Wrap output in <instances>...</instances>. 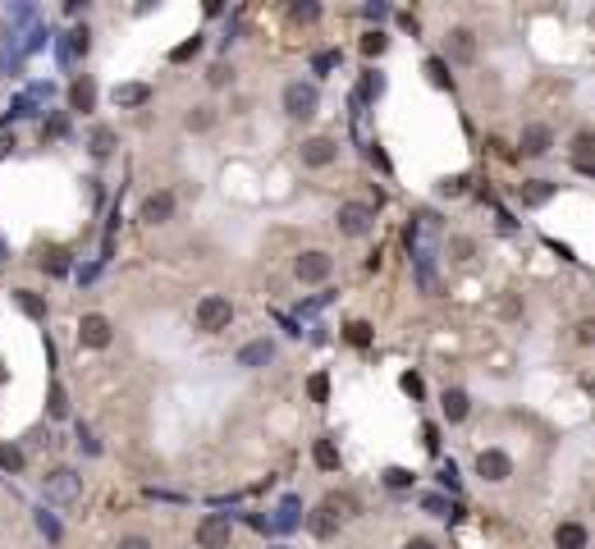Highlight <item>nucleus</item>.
<instances>
[{
    "label": "nucleus",
    "mask_w": 595,
    "mask_h": 549,
    "mask_svg": "<svg viewBox=\"0 0 595 549\" xmlns=\"http://www.w3.org/2000/svg\"><path fill=\"white\" fill-rule=\"evenodd\" d=\"M408 252H412V270L417 284L426 293H440V252H445V224L435 211H417L408 224Z\"/></svg>",
    "instance_id": "obj_1"
},
{
    "label": "nucleus",
    "mask_w": 595,
    "mask_h": 549,
    "mask_svg": "<svg viewBox=\"0 0 595 549\" xmlns=\"http://www.w3.org/2000/svg\"><path fill=\"white\" fill-rule=\"evenodd\" d=\"M280 106H285V114L293 124H307V120H316V110H321V88L293 78V83H285V92H280Z\"/></svg>",
    "instance_id": "obj_2"
},
{
    "label": "nucleus",
    "mask_w": 595,
    "mask_h": 549,
    "mask_svg": "<svg viewBox=\"0 0 595 549\" xmlns=\"http://www.w3.org/2000/svg\"><path fill=\"white\" fill-rule=\"evenodd\" d=\"M192 321H197V330H202V334H220V330L234 325V302L225 293H207L202 302L192 307Z\"/></svg>",
    "instance_id": "obj_3"
},
{
    "label": "nucleus",
    "mask_w": 595,
    "mask_h": 549,
    "mask_svg": "<svg viewBox=\"0 0 595 549\" xmlns=\"http://www.w3.org/2000/svg\"><path fill=\"white\" fill-rule=\"evenodd\" d=\"M335 229L344 239H367V233H376V207L371 202H339Z\"/></svg>",
    "instance_id": "obj_4"
},
{
    "label": "nucleus",
    "mask_w": 595,
    "mask_h": 549,
    "mask_svg": "<svg viewBox=\"0 0 595 549\" xmlns=\"http://www.w3.org/2000/svg\"><path fill=\"white\" fill-rule=\"evenodd\" d=\"M330 274H335V257H330L326 248L298 252V261H293V280H298V284H326Z\"/></svg>",
    "instance_id": "obj_5"
},
{
    "label": "nucleus",
    "mask_w": 595,
    "mask_h": 549,
    "mask_svg": "<svg viewBox=\"0 0 595 549\" xmlns=\"http://www.w3.org/2000/svg\"><path fill=\"white\" fill-rule=\"evenodd\" d=\"M298 161H302L307 170H330V165L339 161V138H330V133L302 138V147H298Z\"/></svg>",
    "instance_id": "obj_6"
},
{
    "label": "nucleus",
    "mask_w": 595,
    "mask_h": 549,
    "mask_svg": "<svg viewBox=\"0 0 595 549\" xmlns=\"http://www.w3.org/2000/svg\"><path fill=\"white\" fill-rule=\"evenodd\" d=\"M110 339H115V325H110L106 311H83V317H78V348L101 352V348H110Z\"/></svg>",
    "instance_id": "obj_7"
},
{
    "label": "nucleus",
    "mask_w": 595,
    "mask_h": 549,
    "mask_svg": "<svg viewBox=\"0 0 595 549\" xmlns=\"http://www.w3.org/2000/svg\"><path fill=\"white\" fill-rule=\"evenodd\" d=\"M42 494L51 503H73L78 494H83V477H78L73 467H55V472L42 477Z\"/></svg>",
    "instance_id": "obj_8"
},
{
    "label": "nucleus",
    "mask_w": 595,
    "mask_h": 549,
    "mask_svg": "<svg viewBox=\"0 0 595 549\" xmlns=\"http://www.w3.org/2000/svg\"><path fill=\"white\" fill-rule=\"evenodd\" d=\"M197 549H229L234 540V518L229 513H207L202 522H197Z\"/></svg>",
    "instance_id": "obj_9"
},
{
    "label": "nucleus",
    "mask_w": 595,
    "mask_h": 549,
    "mask_svg": "<svg viewBox=\"0 0 595 549\" xmlns=\"http://www.w3.org/2000/svg\"><path fill=\"white\" fill-rule=\"evenodd\" d=\"M476 477H481L486 486L513 481V458L504 449H481V453H476Z\"/></svg>",
    "instance_id": "obj_10"
},
{
    "label": "nucleus",
    "mask_w": 595,
    "mask_h": 549,
    "mask_svg": "<svg viewBox=\"0 0 595 549\" xmlns=\"http://www.w3.org/2000/svg\"><path fill=\"white\" fill-rule=\"evenodd\" d=\"M554 151V129L549 124H523V138H518V156L523 161H540V156Z\"/></svg>",
    "instance_id": "obj_11"
},
{
    "label": "nucleus",
    "mask_w": 595,
    "mask_h": 549,
    "mask_svg": "<svg viewBox=\"0 0 595 549\" xmlns=\"http://www.w3.org/2000/svg\"><path fill=\"white\" fill-rule=\"evenodd\" d=\"M174 211H179V202H174V192L170 188H156V192H147L142 198V224H170L174 220Z\"/></svg>",
    "instance_id": "obj_12"
},
{
    "label": "nucleus",
    "mask_w": 595,
    "mask_h": 549,
    "mask_svg": "<svg viewBox=\"0 0 595 549\" xmlns=\"http://www.w3.org/2000/svg\"><path fill=\"white\" fill-rule=\"evenodd\" d=\"M476 60V32L472 28H449L445 32V64H472Z\"/></svg>",
    "instance_id": "obj_13"
},
{
    "label": "nucleus",
    "mask_w": 595,
    "mask_h": 549,
    "mask_svg": "<svg viewBox=\"0 0 595 549\" xmlns=\"http://www.w3.org/2000/svg\"><path fill=\"white\" fill-rule=\"evenodd\" d=\"M554 192H559V183H554V179H523L518 183V202L527 211H540L545 202H554Z\"/></svg>",
    "instance_id": "obj_14"
},
{
    "label": "nucleus",
    "mask_w": 595,
    "mask_h": 549,
    "mask_svg": "<svg viewBox=\"0 0 595 549\" xmlns=\"http://www.w3.org/2000/svg\"><path fill=\"white\" fill-rule=\"evenodd\" d=\"M92 55V28H69L64 42H60V64H73V60H88Z\"/></svg>",
    "instance_id": "obj_15"
},
{
    "label": "nucleus",
    "mask_w": 595,
    "mask_h": 549,
    "mask_svg": "<svg viewBox=\"0 0 595 549\" xmlns=\"http://www.w3.org/2000/svg\"><path fill=\"white\" fill-rule=\"evenodd\" d=\"M69 110H78V114H92L97 110V83H92V73H78L73 83H69Z\"/></svg>",
    "instance_id": "obj_16"
},
{
    "label": "nucleus",
    "mask_w": 595,
    "mask_h": 549,
    "mask_svg": "<svg viewBox=\"0 0 595 549\" xmlns=\"http://www.w3.org/2000/svg\"><path fill=\"white\" fill-rule=\"evenodd\" d=\"M151 97H156L151 83H119V88L110 92V101H115L119 110H138V106H147Z\"/></svg>",
    "instance_id": "obj_17"
},
{
    "label": "nucleus",
    "mask_w": 595,
    "mask_h": 549,
    "mask_svg": "<svg viewBox=\"0 0 595 549\" xmlns=\"http://www.w3.org/2000/svg\"><path fill=\"white\" fill-rule=\"evenodd\" d=\"M275 358V343L270 339H252V343H243V348H238V367H243V371H257V367H266Z\"/></svg>",
    "instance_id": "obj_18"
},
{
    "label": "nucleus",
    "mask_w": 595,
    "mask_h": 549,
    "mask_svg": "<svg viewBox=\"0 0 595 549\" xmlns=\"http://www.w3.org/2000/svg\"><path fill=\"white\" fill-rule=\"evenodd\" d=\"M440 412H445V421H449V426L467 421V417H472V399H467V389H445V394H440Z\"/></svg>",
    "instance_id": "obj_19"
},
{
    "label": "nucleus",
    "mask_w": 595,
    "mask_h": 549,
    "mask_svg": "<svg viewBox=\"0 0 595 549\" xmlns=\"http://www.w3.org/2000/svg\"><path fill=\"white\" fill-rule=\"evenodd\" d=\"M339 527H344V522L330 513L326 503H321V508H311V513H307V531H311L316 540H335V536H339Z\"/></svg>",
    "instance_id": "obj_20"
},
{
    "label": "nucleus",
    "mask_w": 595,
    "mask_h": 549,
    "mask_svg": "<svg viewBox=\"0 0 595 549\" xmlns=\"http://www.w3.org/2000/svg\"><path fill=\"white\" fill-rule=\"evenodd\" d=\"M591 545V531L582 522H559L554 527V549H586Z\"/></svg>",
    "instance_id": "obj_21"
},
{
    "label": "nucleus",
    "mask_w": 595,
    "mask_h": 549,
    "mask_svg": "<svg viewBox=\"0 0 595 549\" xmlns=\"http://www.w3.org/2000/svg\"><path fill=\"white\" fill-rule=\"evenodd\" d=\"M216 124H220V110H216V106H192V110L183 114V129H188V133H211Z\"/></svg>",
    "instance_id": "obj_22"
},
{
    "label": "nucleus",
    "mask_w": 595,
    "mask_h": 549,
    "mask_svg": "<svg viewBox=\"0 0 595 549\" xmlns=\"http://www.w3.org/2000/svg\"><path fill=\"white\" fill-rule=\"evenodd\" d=\"M326 508H330V513L339 518V522H348V518H357V513H362V503H357V494H326Z\"/></svg>",
    "instance_id": "obj_23"
},
{
    "label": "nucleus",
    "mask_w": 595,
    "mask_h": 549,
    "mask_svg": "<svg viewBox=\"0 0 595 549\" xmlns=\"http://www.w3.org/2000/svg\"><path fill=\"white\" fill-rule=\"evenodd\" d=\"M115 142H119V138H115V129H110V124H97V129H92V138H88V151L97 156V161H106V156L115 151Z\"/></svg>",
    "instance_id": "obj_24"
},
{
    "label": "nucleus",
    "mask_w": 595,
    "mask_h": 549,
    "mask_svg": "<svg viewBox=\"0 0 595 549\" xmlns=\"http://www.w3.org/2000/svg\"><path fill=\"white\" fill-rule=\"evenodd\" d=\"M14 302L23 307V317H32V321H47V298H37L32 289H14Z\"/></svg>",
    "instance_id": "obj_25"
},
{
    "label": "nucleus",
    "mask_w": 595,
    "mask_h": 549,
    "mask_svg": "<svg viewBox=\"0 0 595 549\" xmlns=\"http://www.w3.org/2000/svg\"><path fill=\"white\" fill-rule=\"evenodd\" d=\"M311 458H316V467H321V472H339V449H335V440H316Z\"/></svg>",
    "instance_id": "obj_26"
},
{
    "label": "nucleus",
    "mask_w": 595,
    "mask_h": 549,
    "mask_svg": "<svg viewBox=\"0 0 595 549\" xmlns=\"http://www.w3.org/2000/svg\"><path fill=\"white\" fill-rule=\"evenodd\" d=\"M23 467H28V458H23V449H19V444H0V472L19 477Z\"/></svg>",
    "instance_id": "obj_27"
},
{
    "label": "nucleus",
    "mask_w": 595,
    "mask_h": 549,
    "mask_svg": "<svg viewBox=\"0 0 595 549\" xmlns=\"http://www.w3.org/2000/svg\"><path fill=\"white\" fill-rule=\"evenodd\" d=\"M573 161H577L582 174H591V129H582V133L573 138Z\"/></svg>",
    "instance_id": "obj_28"
},
{
    "label": "nucleus",
    "mask_w": 595,
    "mask_h": 549,
    "mask_svg": "<svg viewBox=\"0 0 595 549\" xmlns=\"http://www.w3.org/2000/svg\"><path fill=\"white\" fill-rule=\"evenodd\" d=\"M47 412H51V421H64V417H69V394H64V384H51Z\"/></svg>",
    "instance_id": "obj_29"
},
{
    "label": "nucleus",
    "mask_w": 595,
    "mask_h": 549,
    "mask_svg": "<svg viewBox=\"0 0 595 549\" xmlns=\"http://www.w3.org/2000/svg\"><path fill=\"white\" fill-rule=\"evenodd\" d=\"M229 83H234V64H229V60H216V64L207 69V88L220 92V88H229Z\"/></svg>",
    "instance_id": "obj_30"
},
{
    "label": "nucleus",
    "mask_w": 595,
    "mask_h": 549,
    "mask_svg": "<svg viewBox=\"0 0 595 549\" xmlns=\"http://www.w3.org/2000/svg\"><path fill=\"white\" fill-rule=\"evenodd\" d=\"M426 73H430V83H435V88H454V78H449V64H445L440 55H430V60H426Z\"/></svg>",
    "instance_id": "obj_31"
},
{
    "label": "nucleus",
    "mask_w": 595,
    "mask_h": 549,
    "mask_svg": "<svg viewBox=\"0 0 595 549\" xmlns=\"http://www.w3.org/2000/svg\"><path fill=\"white\" fill-rule=\"evenodd\" d=\"M298 522H302V518H298V499L289 494V499L280 503V518H275V527H280V531H293Z\"/></svg>",
    "instance_id": "obj_32"
},
{
    "label": "nucleus",
    "mask_w": 595,
    "mask_h": 549,
    "mask_svg": "<svg viewBox=\"0 0 595 549\" xmlns=\"http://www.w3.org/2000/svg\"><path fill=\"white\" fill-rule=\"evenodd\" d=\"M289 19H293V23H316V19H321V5H311V0H298V5H289Z\"/></svg>",
    "instance_id": "obj_33"
},
{
    "label": "nucleus",
    "mask_w": 595,
    "mask_h": 549,
    "mask_svg": "<svg viewBox=\"0 0 595 549\" xmlns=\"http://www.w3.org/2000/svg\"><path fill=\"white\" fill-rule=\"evenodd\" d=\"M389 51V37L380 32V28H371L367 37H362V55H385Z\"/></svg>",
    "instance_id": "obj_34"
},
{
    "label": "nucleus",
    "mask_w": 595,
    "mask_h": 549,
    "mask_svg": "<svg viewBox=\"0 0 595 549\" xmlns=\"http://www.w3.org/2000/svg\"><path fill=\"white\" fill-rule=\"evenodd\" d=\"M42 270H47V274H64V270H69V257H64L60 248H51V252L42 257Z\"/></svg>",
    "instance_id": "obj_35"
},
{
    "label": "nucleus",
    "mask_w": 595,
    "mask_h": 549,
    "mask_svg": "<svg viewBox=\"0 0 595 549\" xmlns=\"http://www.w3.org/2000/svg\"><path fill=\"white\" fill-rule=\"evenodd\" d=\"M348 343H353V348H367V343H371V325H367V321H353V325H348Z\"/></svg>",
    "instance_id": "obj_36"
},
{
    "label": "nucleus",
    "mask_w": 595,
    "mask_h": 549,
    "mask_svg": "<svg viewBox=\"0 0 595 549\" xmlns=\"http://www.w3.org/2000/svg\"><path fill=\"white\" fill-rule=\"evenodd\" d=\"M307 394H311V403H326L330 380H326V376H311V380H307Z\"/></svg>",
    "instance_id": "obj_37"
},
{
    "label": "nucleus",
    "mask_w": 595,
    "mask_h": 549,
    "mask_svg": "<svg viewBox=\"0 0 595 549\" xmlns=\"http://www.w3.org/2000/svg\"><path fill=\"white\" fill-rule=\"evenodd\" d=\"M385 486H389V490H404V486H412V472H404V467H389V472H385Z\"/></svg>",
    "instance_id": "obj_38"
},
{
    "label": "nucleus",
    "mask_w": 595,
    "mask_h": 549,
    "mask_svg": "<svg viewBox=\"0 0 595 549\" xmlns=\"http://www.w3.org/2000/svg\"><path fill=\"white\" fill-rule=\"evenodd\" d=\"M115 549H156V540L133 531V536H119V545H115Z\"/></svg>",
    "instance_id": "obj_39"
},
{
    "label": "nucleus",
    "mask_w": 595,
    "mask_h": 549,
    "mask_svg": "<svg viewBox=\"0 0 595 549\" xmlns=\"http://www.w3.org/2000/svg\"><path fill=\"white\" fill-rule=\"evenodd\" d=\"M463 192H467V179H458V174L440 183V198H463Z\"/></svg>",
    "instance_id": "obj_40"
},
{
    "label": "nucleus",
    "mask_w": 595,
    "mask_h": 549,
    "mask_svg": "<svg viewBox=\"0 0 595 549\" xmlns=\"http://www.w3.org/2000/svg\"><path fill=\"white\" fill-rule=\"evenodd\" d=\"M335 64H339V51H321V55L311 60V69H316V73H330Z\"/></svg>",
    "instance_id": "obj_41"
},
{
    "label": "nucleus",
    "mask_w": 595,
    "mask_h": 549,
    "mask_svg": "<svg viewBox=\"0 0 595 549\" xmlns=\"http://www.w3.org/2000/svg\"><path fill=\"white\" fill-rule=\"evenodd\" d=\"M37 527H42V536H51V540H60V522L47 513V508H42V513H37Z\"/></svg>",
    "instance_id": "obj_42"
},
{
    "label": "nucleus",
    "mask_w": 595,
    "mask_h": 549,
    "mask_svg": "<svg viewBox=\"0 0 595 549\" xmlns=\"http://www.w3.org/2000/svg\"><path fill=\"white\" fill-rule=\"evenodd\" d=\"M197 51H202V37H192V42L174 46V51H170V60H188V55H197Z\"/></svg>",
    "instance_id": "obj_43"
},
{
    "label": "nucleus",
    "mask_w": 595,
    "mask_h": 549,
    "mask_svg": "<svg viewBox=\"0 0 595 549\" xmlns=\"http://www.w3.org/2000/svg\"><path fill=\"white\" fill-rule=\"evenodd\" d=\"M380 92H385V78L380 73H367L362 78V97H380Z\"/></svg>",
    "instance_id": "obj_44"
},
{
    "label": "nucleus",
    "mask_w": 595,
    "mask_h": 549,
    "mask_svg": "<svg viewBox=\"0 0 595 549\" xmlns=\"http://www.w3.org/2000/svg\"><path fill=\"white\" fill-rule=\"evenodd\" d=\"M449 248H454V257H458V261H472V252H476V243H472V239H454Z\"/></svg>",
    "instance_id": "obj_45"
},
{
    "label": "nucleus",
    "mask_w": 595,
    "mask_h": 549,
    "mask_svg": "<svg viewBox=\"0 0 595 549\" xmlns=\"http://www.w3.org/2000/svg\"><path fill=\"white\" fill-rule=\"evenodd\" d=\"M78 444H83V449H88V453H92V458H97V453H101V444H97V440H92V435H88V426H78Z\"/></svg>",
    "instance_id": "obj_46"
},
{
    "label": "nucleus",
    "mask_w": 595,
    "mask_h": 549,
    "mask_svg": "<svg viewBox=\"0 0 595 549\" xmlns=\"http://www.w3.org/2000/svg\"><path fill=\"white\" fill-rule=\"evenodd\" d=\"M399 549H440V545H435L430 536H412V540H404Z\"/></svg>",
    "instance_id": "obj_47"
},
{
    "label": "nucleus",
    "mask_w": 595,
    "mask_h": 549,
    "mask_svg": "<svg viewBox=\"0 0 595 549\" xmlns=\"http://www.w3.org/2000/svg\"><path fill=\"white\" fill-rule=\"evenodd\" d=\"M404 394H412V399H421V394H426V384H421L417 376H404Z\"/></svg>",
    "instance_id": "obj_48"
},
{
    "label": "nucleus",
    "mask_w": 595,
    "mask_h": 549,
    "mask_svg": "<svg viewBox=\"0 0 595 549\" xmlns=\"http://www.w3.org/2000/svg\"><path fill=\"white\" fill-rule=\"evenodd\" d=\"M577 343H582V348L595 343V321H582V325H577Z\"/></svg>",
    "instance_id": "obj_49"
},
{
    "label": "nucleus",
    "mask_w": 595,
    "mask_h": 549,
    "mask_svg": "<svg viewBox=\"0 0 595 549\" xmlns=\"http://www.w3.org/2000/svg\"><path fill=\"white\" fill-rule=\"evenodd\" d=\"M421 440H426V449L435 453V449H440V426H426V430H421Z\"/></svg>",
    "instance_id": "obj_50"
},
{
    "label": "nucleus",
    "mask_w": 595,
    "mask_h": 549,
    "mask_svg": "<svg viewBox=\"0 0 595 549\" xmlns=\"http://www.w3.org/2000/svg\"><path fill=\"white\" fill-rule=\"evenodd\" d=\"M440 481H445L449 490H458V467H454V462H445V467H440Z\"/></svg>",
    "instance_id": "obj_51"
},
{
    "label": "nucleus",
    "mask_w": 595,
    "mask_h": 549,
    "mask_svg": "<svg viewBox=\"0 0 595 549\" xmlns=\"http://www.w3.org/2000/svg\"><path fill=\"white\" fill-rule=\"evenodd\" d=\"M88 10H92V5H88V0H69V5H64V14H69V19H78V14H88Z\"/></svg>",
    "instance_id": "obj_52"
},
{
    "label": "nucleus",
    "mask_w": 595,
    "mask_h": 549,
    "mask_svg": "<svg viewBox=\"0 0 595 549\" xmlns=\"http://www.w3.org/2000/svg\"><path fill=\"white\" fill-rule=\"evenodd\" d=\"M42 138H64V120H51V124H42Z\"/></svg>",
    "instance_id": "obj_53"
},
{
    "label": "nucleus",
    "mask_w": 595,
    "mask_h": 549,
    "mask_svg": "<svg viewBox=\"0 0 595 549\" xmlns=\"http://www.w3.org/2000/svg\"><path fill=\"white\" fill-rule=\"evenodd\" d=\"M421 503H426V508H430V513H445V508H449V503H445V499H440V494H426V499H421Z\"/></svg>",
    "instance_id": "obj_54"
},
{
    "label": "nucleus",
    "mask_w": 595,
    "mask_h": 549,
    "mask_svg": "<svg viewBox=\"0 0 595 549\" xmlns=\"http://www.w3.org/2000/svg\"><path fill=\"white\" fill-rule=\"evenodd\" d=\"M0 261H5V243H0Z\"/></svg>",
    "instance_id": "obj_55"
},
{
    "label": "nucleus",
    "mask_w": 595,
    "mask_h": 549,
    "mask_svg": "<svg viewBox=\"0 0 595 549\" xmlns=\"http://www.w3.org/2000/svg\"><path fill=\"white\" fill-rule=\"evenodd\" d=\"M0 380H5V367H0Z\"/></svg>",
    "instance_id": "obj_56"
},
{
    "label": "nucleus",
    "mask_w": 595,
    "mask_h": 549,
    "mask_svg": "<svg viewBox=\"0 0 595 549\" xmlns=\"http://www.w3.org/2000/svg\"><path fill=\"white\" fill-rule=\"evenodd\" d=\"M0 73H5V64H0Z\"/></svg>",
    "instance_id": "obj_57"
}]
</instances>
